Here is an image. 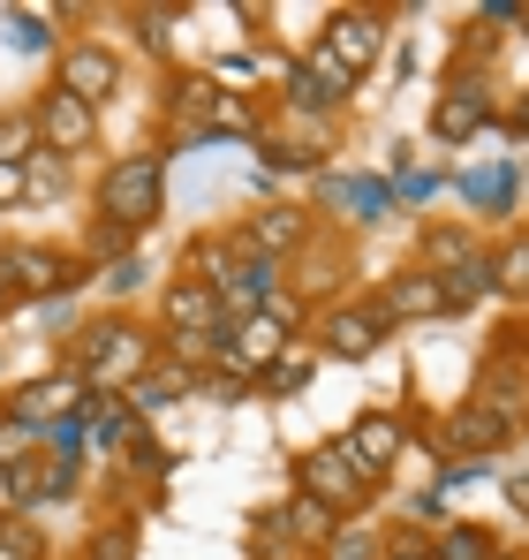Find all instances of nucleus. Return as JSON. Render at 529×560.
<instances>
[{
	"label": "nucleus",
	"mask_w": 529,
	"mask_h": 560,
	"mask_svg": "<svg viewBox=\"0 0 529 560\" xmlns=\"http://www.w3.org/2000/svg\"><path fill=\"white\" fill-rule=\"evenodd\" d=\"M295 326H303V303H295V295H272L264 311H250V318H235V326H227V357H220V372H235V378L272 372V364L287 357Z\"/></svg>",
	"instance_id": "3"
},
{
	"label": "nucleus",
	"mask_w": 529,
	"mask_h": 560,
	"mask_svg": "<svg viewBox=\"0 0 529 560\" xmlns=\"http://www.w3.org/2000/svg\"><path fill=\"white\" fill-rule=\"evenodd\" d=\"M295 492H303V500H318V508H333V515H355V508L371 500V485H363V469L349 463V447H341V440H333V447L295 455Z\"/></svg>",
	"instance_id": "5"
},
{
	"label": "nucleus",
	"mask_w": 529,
	"mask_h": 560,
	"mask_svg": "<svg viewBox=\"0 0 529 560\" xmlns=\"http://www.w3.org/2000/svg\"><path fill=\"white\" fill-rule=\"evenodd\" d=\"M84 258H114V266H121V258H129V235H121L114 220H91V235H84Z\"/></svg>",
	"instance_id": "25"
},
{
	"label": "nucleus",
	"mask_w": 529,
	"mask_h": 560,
	"mask_svg": "<svg viewBox=\"0 0 529 560\" xmlns=\"http://www.w3.org/2000/svg\"><path fill=\"white\" fill-rule=\"evenodd\" d=\"M507 500H515V508L529 515V469H522V477H507Z\"/></svg>",
	"instance_id": "29"
},
{
	"label": "nucleus",
	"mask_w": 529,
	"mask_h": 560,
	"mask_svg": "<svg viewBox=\"0 0 529 560\" xmlns=\"http://www.w3.org/2000/svg\"><path fill=\"white\" fill-rule=\"evenodd\" d=\"M371 311H378L386 326H393V318H401V326H416V318H446V288L424 273V266H416V273L386 280V288L371 295Z\"/></svg>",
	"instance_id": "15"
},
{
	"label": "nucleus",
	"mask_w": 529,
	"mask_h": 560,
	"mask_svg": "<svg viewBox=\"0 0 529 560\" xmlns=\"http://www.w3.org/2000/svg\"><path fill=\"white\" fill-rule=\"evenodd\" d=\"M378 341H386V318L371 303H326L318 311V357L363 364V357H378Z\"/></svg>",
	"instance_id": "11"
},
{
	"label": "nucleus",
	"mask_w": 529,
	"mask_h": 560,
	"mask_svg": "<svg viewBox=\"0 0 529 560\" xmlns=\"http://www.w3.org/2000/svg\"><path fill=\"white\" fill-rule=\"evenodd\" d=\"M189 386H197V372H181V364H160V372H144V378H129V386H121V409L144 424V417H160L167 401H181Z\"/></svg>",
	"instance_id": "18"
},
{
	"label": "nucleus",
	"mask_w": 529,
	"mask_h": 560,
	"mask_svg": "<svg viewBox=\"0 0 529 560\" xmlns=\"http://www.w3.org/2000/svg\"><path fill=\"white\" fill-rule=\"evenodd\" d=\"M23 197H69V160L31 152V160H23Z\"/></svg>",
	"instance_id": "21"
},
{
	"label": "nucleus",
	"mask_w": 529,
	"mask_h": 560,
	"mask_svg": "<svg viewBox=\"0 0 529 560\" xmlns=\"http://www.w3.org/2000/svg\"><path fill=\"white\" fill-rule=\"evenodd\" d=\"M8 311H15V295H8V288H0V318H8Z\"/></svg>",
	"instance_id": "31"
},
{
	"label": "nucleus",
	"mask_w": 529,
	"mask_h": 560,
	"mask_svg": "<svg viewBox=\"0 0 529 560\" xmlns=\"http://www.w3.org/2000/svg\"><path fill=\"white\" fill-rule=\"evenodd\" d=\"M492 288L515 295V303H529V235H515V243L492 258Z\"/></svg>",
	"instance_id": "20"
},
{
	"label": "nucleus",
	"mask_w": 529,
	"mask_h": 560,
	"mask_svg": "<svg viewBox=\"0 0 529 560\" xmlns=\"http://www.w3.org/2000/svg\"><path fill=\"white\" fill-rule=\"evenodd\" d=\"M54 92L84 98L91 114H98L106 98L121 92V54H114L106 38H69V46H61V61H54Z\"/></svg>",
	"instance_id": "6"
},
{
	"label": "nucleus",
	"mask_w": 529,
	"mask_h": 560,
	"mask_svg": "<svg viewBox=\"0 0 529 560\" xmlns=\"http://www.w3.org/2000/svg\"><path fill=\"white\" fill-rule=\"evenodd\" d=\"M8 205H23V167L0 160V212H8Z\"/></svg>",
	"instance_id": "28"
},
{
	"label": "nucleus",
	"mask_w": 529,
	"mask_h": 560,
	"mask_svg": "<svg viewBox=\"0 0 529 560\" xmlns=\"http://www.w3.org/2000/svg\"><path fill=\"white\" fill-rule=\"evenodd\" d=\"M77 280H84V266L69 250H54V243H31V235H8L0 243V288L15 303H46V295H61Z\"/></svg>",
	"instance_id": "4"
},
{
	"label": "nucleus",
	"mask_w": 529,
	"mask_h": 560,
	"mask_svg": "<svg viewBox=\"0 0 529 560\" xmlns=\"http://www.w3.org/2000/svg\"><path fill=\"white\" fill-rule=\"evenodd\" d=\"M31 152H38V129H31V106H23V114H0V160H8V167H23Z\"/></svg>",
	"instance_id": "22"
},
{
	"label": "nucleus",
	"mask_w": 529,
	"mask_h": 560,
	"mask_svg": "<svg viewBox=\"0 0 529 560\" xmlns=\"http://www.w3.org/2000/svg\"><path fill=\"white\" fill-rule=\"evenodd\" d=\"M446 440H454L461 455H492V447L515 440V424H507L499 409H484V401H461V409L446 417Z\"/></svg>",
	"instance_id": "17"
},
{
	"label": "nucleus",
	"mask_w": 529,
	"mask_h": 560,
	"mask_svg": "<svg viewBox=\"0 0 529 560\" xmlns=\"http://www.w3.org/2000/svg\"><path fill=\"white\" fill-rule=\"evenodd\" d=\"M280 77H287V106H295V114H333V106H349V92H355V77L333 69L318 46L295 54V61H280Z\"/></svg>",
	"instance_id": "12"
},
{
	"label": "nucleus",
	"mask_w": 529,
	"mask_h": 560,
	"mask_svg": "<svg viewBox=\"0 0 529 560\" xmlns=\"http://www.w3.org/2000/svg\"><path fill=\"white\" fill-rule=\"evenodd\" d=\"M318 54H326L333 69L363 77V69L386 54V15H378V8H333V15H326V38H318Z\"/></svg>",
	"instance_id": "9"
},
{
	"label": "nucleus",
	"mask_w": 529,
	"mask_h": 560,
	"mask_svg": "<svg viewBox=\"0 0 529 560\" xmlns=\"http://www.w3.org/2000/svg\"><path fill=\"white\" fill-rule=\"evenodd\" d=\"M469 401H484V409H499L507 424H522L529 417V372H515V357H492L484 372H477V394Z\"/></svg>",
	"instance_id": "16"
},
{
	"label": "nucleus",
	"mask_w": 529,
	"mask_h": 560,
	"mask_svg": "<svg viewBox=\"0 0 529 560\" xmlns=\"http://www.w3.org/2000/svg\"><path fill=\"white\" fill-rule=\"evenodd\" d=\"M341 447H349V463L363 469V485L378 492V485H386V477L401 469V447H409V424H401L393 409H363V417L349 424V440H341Z\"/></svg>",
	"instance_id": "8"
},
{
	"label": "nucleus",
	"mask_w": 529,
	"mask_h": 560,
	"mask_svg": "<svg viewBox=\"0 0 529 560\" xmlns=\"http://www.w3.org/2000/svg\"><path fill=\"white\" fill-rule=\"evenodd\" d=\"M0 560H46V538L23 515H0Z\"/></svg>",
	"instance_id": "23"
},
{
	"label": "nucleus",
	"mask_w": 529,
	"mask_h": 560,
	"mask_svg": "<svg viewBox=\"0 0 529 560\" xmlns=\"http://www.w3.org/2000/svg\"><path fill=\"white\" fill-rule=\"evenodd\" d=\"M492 560H515V553H492Z\"/></svg>",
	"instance_id": "32"
},
{
	"label": "nucleus",
	"mask_w": 529,
	"mask_h": 560,
	"mask_svg": "<svg viewBox=\"0 0 529 560\" xmlns=\"http://www.w3.org/2000/svg\"><path fill=\"white\" fill-rule=\"evenodd\" d=\"M129 553H137V530L129 523H114L106 538H91V560H129Z\"/></svg>",
	"instance_id": "27"
},
{
	"label": "nucleus",
	"mask_w": 529,
	"mask_h": 560,
	"mask_svg": "<svg viewBox=\"0 0 529 560\" xmlns=\"http://www.w3.org/2000/svg\"><path fill=\"white\" fill-rule=\"evenodd\" d=\"M160 326L167 341H227V318H220V295L204 273H175L160 295Z\"/></svg>",
	"instance_id": "7"
},
{
	"label": "nucleus",
	"mask_w": 529,
	"mask_h": 560,
	"mask_svg": "<svg viewBox=\"0 0 529 560\" xmlns=\"http://www.w3.org/2000/svg\"><path fill=\"white\" fill-rule=\"evenodd\" d=\"M152 372V334L137 318H91L77 326V349H69V378H84V394H121L129 378Z\"/></svg>",
	"instance_id": "1"
},
{
	"label": "nucleus",
	"mask_w": 529,
	"mask_h": 560,
	"mask_svg": "<svg viewBox=\"0 0 529 560\" xmlns=\"http://www.w3.org/2000/svg\"><path fill=\"white\" fill-rule=\"evenodd\" d=\"M432 560H492V538H484V530H446Z\"/></svg>",
	"instance_id": "26"
},
{
	"label": "nucleus",
	"mask_w": 529,
	"mask_h": 560,
	"mask_svg": "<svg viewBox=\"0 0 529 560\" xmlns=\"http://www.w3.org/2000/svg\"><path fill=\"white\" fill-rule=\"evenodd\" d=\"M280 538H295V546H333V538H341V515L295 492V500H287V515H280Z\"/></svg>",
	"instance_id": "19"
},
{
	"label": "nucleus",
	"mask_w": 529,
	"mask_h": 560,
	"mask_svg": "<svg viewBox=\"0 0 529 560\" xmlns=\"http://www.w3.org/2000/svg\"><path fill=\"white\" fill-rule=\"evenodd\" d=\"M386 560H432L424 546H386Z\"/></svg>",
	"instance_id": "30"
},
{
	"label": "nucleus",
	"mask_w": 529,
	"mask_h": 560,
	"mask_svg": "<svg viewBox=\"0 0 529 560\" xmlns=\"http://www.w3.org/2000/svg\"><path fill=\"white\" fill-rule=\"evenodd\" d=\"M235 243H243L250 258H272V266H280V258H295V250L310 243V212H303V205H264V212L243 220Z\"/></svg>",
	"instance_id": "14"
},
{
	"label": "nucleus",
	"mask_w": 529,
	"mask_h": 560,
	"mask_svg": "<svg viewBox=\"0 0 529 560\" xmlns=\"http://www.w3.org/2000/svg\"><path fill=\"white\" fill-rule=\"evenodd\" d=\"M492 121V92H484V69H454V84L439 92L432 106V137L439 144H461V137H477Z\"/></svg>",
	"instance_id": "13"
},
{
	"label": "nucleus",
	"mask_w": 529,
	"mask_h": 560,
	"mask_svg": "<svg viewBox=\"0 0 529 560\" xmlns=\"http://www.w3.org/2000/svg\"><path fill=\"white\" fill-rule=\"evenodd\" d=\"M160 205H167V160L160 152H121L98 167V220H114L121 235L152 228Z\"/></svg>",
	"instance_id": "2"
},
{
	"label": "nucleus",
	"mask_w": 529,
	"mask_h": 560,
	"mask_svg": "<svg viewBox=\"0 0 529 560\" xmlns=\"http://www.w3.org/2000/svg\"><path fill=\"white\" fill-rule=\"evenodd\" d=\"M310 364H318L310 349H287V357H280L272 372H258V378L272 386V394H303V386H310Z\"/></svg>",
	"instance_id": "24"
},
{
	"label": "nucleus",
	"mask_w": 529,
	"mask_h": 560,
	"mask_svg": "<svg viewBox=\"0 0 529 560\" xmlns=\"http://www.w3.org/2000/svg\"><path fill=\"white\" fill-rule=\"evenodd\" d=\"M31 129H38V152H54V160H77V152L98 144V114H91L84 98H69V92H38Z\"/></svg>",
	"instance_id": "10"
}]
</instances>
